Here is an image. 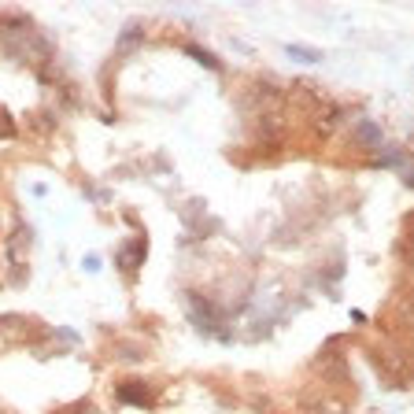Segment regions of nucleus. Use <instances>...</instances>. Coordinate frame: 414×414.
Segmentation results:
<instances>
[{"label": "nucleus", "instance_id": "1", "mask_svg": "<svg viewBox=\"0 0 414 414\" xmlns=\"http://www.w3.org/2000/svg\"><path fill=\"white\" fill-rule=\"evenodd\" d=\"M300 411L303 414H348V400H337L329 392H303Z\"/></svg>", "mask_w": 414, "mask_h": 414}, {"label": "nucleus", "instance_id": "2", "mask_svg": "<svg viewBox=\"0 0 414 414\" xmlns=\"http://www.w3.org/2000/svg\"><path fill=\"white\" fill-rule=\"evenodd\" d=\"M115 396L122 403H137V407H148V403H152V389L144 381H122L115 389Z\"/></svg>", "mask_w": 414, "mask_h": 414}, {"label": "nucleus", "instance_id": "3", "mask_svg": "<svg viewBox=\"0 0 414 414\" xmlns=\"http://www.w3.org/2000/svg\"><path fill=\"white\" fill-rule=\"evenodd\" d=\"M315 370H318V374H326V381H329V377H333V381H344V377H348L344 359H340L337 352H326V348H322V355L315 359Z\"/></svg>", "mask_w": 414, "mask_h": 414}, {"label": "nucleus", "instance_id": "4", "mask_svg": "<svg viewBox=\"0 0 414 414\" xmlns=\"http://www.w3.org/2000/svg\"><path fill=\"white\" fill-rule=\"evenodd\" d=\"M144 252H148V244H144L141 237H137V241H130V244H122V248H118V255H115V259H118V266H122V270H130V274H133L137 266H141Z\"/></svg>", "mask_w": 414, "mask_h": 414}, {"label": "nucleus", "instance_id": "5", "mask_svg": "<svg viewBox=\"0 0 414 414\" xmlns=\"http://www.w3.org/2000/svg\"><path fill=\"white\" fill-rule=\"evenodd\" d=\"M30 229H26V226H15V233H12V241H8V259H12V263H19L23 259V244L26 241H30Z\"/></svg>", "mask_w": 414, "mask_h": 414}, {"label": "nucleus", "instance_id": "6", "mask_svg": "<svg viewBox=\"0 0 414 414\" xmlns=\"http://www.w3.org/2000/svg\"><path fill=\"white\" fill-rule=\"evenodd\" d=\"M285 52H289L292 60H300V63H318V60H322L318 49H303V44H289Z\"/></svg>", "mask_w": 414, "mask_h": 414}, {"label": "nucleus", "instance_id": "7", "mask_svg": "<svg viewBox=\"0 0 414 414\" xmlns=\"http://www.w3.org/2000/svg\"><path fill=\"white\" fill-rule=\"evenodd\" d=\"M185 52L189 56H196V63H204V67H211V70H222V63H218L211 52H204V49H196V44H185Z\"/></svg>", "mask_w": 414, "mask_h": 414}, {"label": "nucleus", "instance_id": "8", "mask_svg": "<svg viewBox=\"0 0 414 414\" xmlns=\"http://www.w3.org/2000/svg\"><path fill=\"white\" fill-rule=\"evenodd\" d=\"M141 41V26H126V34H122V41H118V49H130V44H137Z\"/></svg>", "mask_w": 414, "mask_h": 414}, {"label": "nucleus", "instance_id": "9", "mask_svg": "<svg viewBox=\"0 0 414 414\" xmlns=\"http://www.w3.org/2000/svg\"><path fill=\"white\" fill-rule=\"evenodd\" d=\"M118 359H126V363H137V359H144V355H141V348L122 344V348H118Z\"/></svg>", "mask_w": 414, "mask_h": 414}, {"label": "nucleus", "instance_id": "10", "mask_svg": "<svg viewBox=\"0 0 414 414\" xmlns=\"http://www.w3.org/2000/svg\"><path fill=\"white\" fill-rule=\"evenodd\" d=\"M252 407L259 411V414H274V403H270V400H263V396H252Z\"/></svg>", "mask_w": 414, "mask_h": 414}, {"label": "nucleus", "instance_id": "11", "mask_svg": "<svg viewBox=\"0 0 414 414\" xmlns=\"http://www.w3.org/2000/svg\"><path fill=\"white\" fill-rule=\"evenodd\" d=\"M86 270H100V259H96V255H86Z\"/></svg>", "mask_w": 414, "mask_h": 414}, {"label": "nucleus", "instance_id": "12", "mask_svg": "<svg viewBox=\"0 0 414 414\" xmlns=\"http://www.w3.org/2000/svg\"><path fill=\"white\" fill-rule=\"evenodd\" d=\"M0 30H4V15H0Z\"/></svg>", "mask_w": 414, "mask_h": 414}]
</instances>
